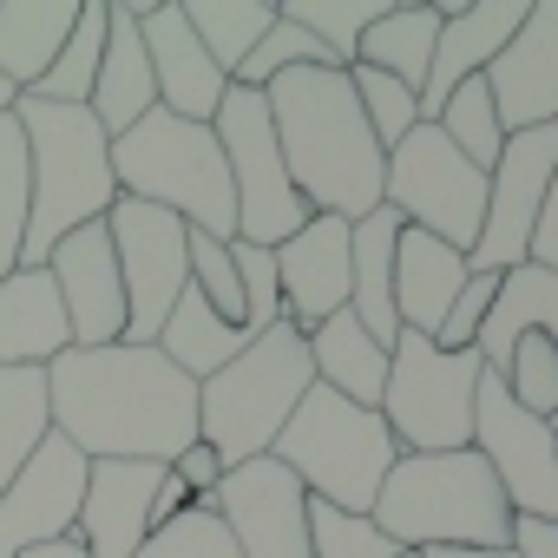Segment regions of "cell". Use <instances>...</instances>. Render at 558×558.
<instances>
[{
	"label": "cell",
	"mask_w": 558,
	"mask_h": 558,
	"mask_svg": "<svg viewBox=\"0 0 558 558\" xmlns=\"http://www.w3.org/2000/svg\"><path fill=\"white\" fill-rule=\"evenodd\" d=\"M269 460H283L303 480L310 499H329L342 512H375L381 480L395 473L401 447H395V434L375 408H355V401H342L336 388L316 381L303 395V408L290 414V427L276 434Z\"/></svg>",
	"instance_id": "52a82bcc"
},
{
	"label": "cell",
	"mask_w": 558,
	"mask_h": 558,
	"mask_svg": "<svg viewBox=\"0 0 558 558\" xmlns=\"http://www.w3.org/2000/svg\"><path fill=\"white\" fill-rule=\"evenodd\" d=\"M310 388H316L310 342L290 323H276L230 368H217L210 381H197V440L217 447L223 466L263 460L276 447V434L290 427V414L303 408Z\"/></svg>",
	"instance_id": "8992f818"
},
{
	"label": "cell",
	"mask_w": 558,
	"mask_h": 558,
	"mask_svg": "<svg viewBox=\"0 0 558 558\" xmlns=\"http://www.w3.org/2000/svg\"><path fill=\"white\" fill-rule=\"evenodd\" d=\"M532 0H434V14H440V40H434V73L421 86V119H434L447 106L453 86L480 80L499 47L519 34Z\"/></svg>",
	"instance_id": "ffe728a7"
},
{
	"label": "cell",
	"mask_w": 558,
	"mask_h": 558,
	"mask_svg": "<svg viewBox=\"0 0 558 558\" xmlns=\"http://www.w3.org/2000/svg\"><path fill=\"white\" fill-rule=\"evenodd\" d=\"M349 86H355V106H362V119H368V132H375L381 151H395L421 125V93H408L401 80H388L375 66H349Z\"/></svg>",
	"instance_id": "f35d334b"
},
{
	"label": "cell",
	"mask_w": 558,
	"mask_h": 558,
	"mask_svg": "<svg viewBox=\"0 0 558 558\" xmlns=\"http://www.w3.org/2000/svg\"><path fill=\"white\" fill-rule=\"evenodd\" d=\"M21 558H86L80 538H60V545H40V551H21Z\"/></svg>",
	"instance_id": "c3c4849f"
},
{
	"label": "cell",
	"mask_w": 558,
	"mask_h": 558,
	"mask_svg": "<svg viewBox=\"0 0 558 558\" xmlns=\"http://www.w3.org/2000/svg\"><path fill=\"white\" fill-rule=\"evenodd\" d=\"M145 14H151V0H106V53H99V80L86 99V112L106 125V138H119L145 112H158V86H151V60H145V34H138Z\"/></svg>",
	"instance_id": "7402d4cb"
},
{
	"label": "cell",
	"mask_w": 558,
	"mask_h": 558,
	"mask_svg": "<svg viewBox=\"0 0 558 558\" xmlns=\"http://www.w3.org/2000/svg\"><path fill=\"white\" fill-rule=\"evenodd\" d=\"M395 8V0H276V14L283 21H296L342 73L355 66V47H362V34L381 21Z\"/></svg>",
	"instance_id": "d6a6232c"
},
{
	"label": "cell",
	"mask_w": 558,
	"mask_h": 558,
	"mask_svg": "<svg viewBox=\"0 0 558 558\" xmlns=\"http://www.w3.org/2000/svg\"><path fill=\"white\" fill-rule=\"evenodd\" d=\"M551 178H558V125L506 132V151L486 171V217H480V236L466 250L473 276H506L525 263V243H532V223H538Z\"/></svg>",
	"instance_id": "4fadbf2b"
},
{
	"label": "cell",
	"mask_w": 558,
	"mask_h": 558,
	"mask_svg": "<svg viewBox=\"0 0 558 558\" xmlns=\"http://www.w3.org/2000/svg\"><path fill=\"white\" fill-rule=\"evenodd\" d=\"M191 290H197L223 323L250 329V316H243V283H236V263H230V243H217V236H204V230H191Z\"/></svg>",
	"instance_id": "b9f144b4"
},
{
	"label": "cell",
	"mask_w": 558,
	"mask_h": 558,
	"mask_svg": "<svg viewBox=\"0 0 558 558\" xmlns=\"http://www.w3.org/2000/svg\"><path fill=\"white\" fill-rule=\"evenodd\" d=\"M303 66H336V60H329V53H323V47H316V40L296 27V21H283V14H276V27L256 40V53L236 66V80H230V86H250V93H263L269 80L303 73Z\"/></svg>",
	"instance_id": "ab89813d"
},
{
	"label": "cell",
	"mask_w": 558,
	"mask_h": 558,
	"mask_svg": "<svg viewBox=\"0 0 558 558\" xmlns=\"http://www.w3.org/2000/svg\"><path fill=\"white\" fill-rule=\"evenodd\" d=\"M493 296H499V276H466V290H460V303L447 310V323H440V336H434V349H447V355H460V349H473V336H480V323H486V310H493Z\"/></svg>",
	"instance_id": "ee69618b"
},
{
	"label": "cell",
	"mask_w": 558,
	"mask_h": 558,
	"mask_svg": "<svg viewBox=\"0 0 558 558\" xmlns=\"http://www.w3.org/2000/svg\"><path fill=\"white\" fill-rule=\"evenodd\" d=\"M493 375L506 381V395H512L532 421L558 427V342H545V336H519L512 355H506V368H493Z\"/></svg>",
	"instance_id": "8d00e7d4"
},
{
	"label": "cell",
	"mask_w": 558,
	"mask_h": 558,
	"mask_svg": "<svg viewBox=\"0 0 558 558\" xmlns=\"http://www.w3.org/2000/svg\"><path fill=\"white\" fill-rule=\"evenodd\" d=\"M480 80H486L506 132L558 125V0H532L519 34L499 47V60Z\"/></svg>",
	"instance_id": "e0dca14e"
},
{
	"label": "cell",
	"mask_w": 558,
	"mask_h": 558,
	"mask_svg": "<svg viewBox=\"0 0 558 558\" xmlns=\"http://www.w3.org/2000/svg\"><path fill=\"white\" fill-rule=\"evenodd\" d=\"M310 558H401V545L368 519L329 499H310Z\"/></svg>",
	"instance_id": "74e56055"
},
{
	"label": "cell",
	"mask_w": 558,
	"mask_h": 558,
	"mask_svg": "<svg viewBox=\"0 0 558 558\" xmlns=\"http://www.w3.org/2000/svg\"><path fill=\"white\" fill-rule=\"evenodd\" d=\"M73 349L66 310L47 269L0 276V368H47Z\"/></svg>",
	"instance_id": "cb8c5ba5"
},
{
	"label": "cell",
	"mask_w": 558,
	"mask_h": 558,
	"mask_svg": "<svg viewBox=\"0 0 558 558\" xmlns=\"http://www.w3.org/2000/svg\"><path fill=\"white\" fill-rule=\"evenodd\" d=\"M473 453L493 466L512 519H558V434L532 421L493 368L473 395Z\"/></svg>",
	"instance_id": "7c38bea8"
},
{
	"label": "cell",
	"mask_w": 558,
	"mask_h": 558,
	"mask_svg": "<svg viewBox=\"0 0 558 558\" xmlns=\"http://www.w3.org/2000/svg\"><path fill=\"white\" fill-rule=\"evenodd\" d=\"M191 506H197V499H191V493L171 480V466H165V480H158V493H151V525H171V519L191 512Z\"/></svg>",
	"instance_id": "7dc6e473"
},
{
	"label": "cell",
	"mask_w": 558,
	"mask_h": 558,
	"mask_svg": "<svg viewBox=\"0 0 558 558\" xmlns=\"http://www.w3.org/2000/svg\"><path fill=\"white\" fill-rule=\"evenodd\" d=\"M512 558H558V519H512Z\"/></svg>",
	"instance_id": "bcb514c9"
},
{
	"label": "cell",
	"mask_w": 558,
	"mask_h": 558,
	"mask_svg": "<svg viewBox=\"0 0 558 558\" xmlns=\"http://www.w3.org/2000/svg\"><path fill=\"white\" fill-rule=\"evenodd\" d=\"M303 342H310V368H316L323 388H336V395L355 401V408H381V388H388V349H381L349 310L329 316L323 329H310Z\"/></svg>",
	"instance_id": "83f0119b"
},
{
	"label": "cell",
	"mask_w": 558,
	"mask_h": 558,
	"mask_svg": "<svg viewBox=\"0 0 558 558\" xmlns=\"http://www.w3.org/2000/svg\"><path fill=\"white\" fill-rule=\"evenodd\" d=\"M112 178H119V197L158 204L184 217L191 230L236 243V191H230V165L210 125L145 112L132 132L112 138Z\"/></svg>",
	"instance_id": "5b68a950"
},
{
	"label": "cell",
	"mask_w": 558,
	"mask_h": 558,
	"mask_svg": "<svg viewBox=\"0 0 558 558\" xmlns=\"http://www.w3.org/2000/svg\"><path fill=\"white\" fill-rule=\"evenodd\" d=\"M14 99H21V93H14L8 80H0V112H14Z\"/></svg>",
	"instance_id": "f907efd6"
},
{
	"label": "cell",
	"mask_w": 558,
	"mask_h": 558,
	"mask_svg": "<svg viewBox=\"0 0 558 558\" xmlns=\"http://www.w3.org/2000/svg\"><path fill=\"white\" fill-rule=\"evenodd\" d=\"M178 8L223 80H236V66L256 53V40L276 27V0H178Z\"/></svg>",
	"instance_id": "4dcf8cb0"
},
{
	"label": "cell",
	"mask_w": 558,
	"mask_h": 558,
	"mask_svg": "<svg viewBox=\"0 0 558 558\" xmlns=\"http://www.w3.org/2000/svg\"><path fill=\"white\" fill-rule=\"evenodd\" d=\"M427 125H440V132H447V145H453L473 171H493V165H499V151H506V125H499V112H493L486 80L453 86V93H447V106H440Z\"/></svg>",
	"instance_id": "d590c367"
},
{
	"label": "cell",
	"mask_w": 558,
	"mask_h": 558,
	"mask_svg": "<svg viewBox=\"0 0 558 558\" xmlns=\"http://www.w3.org/2000/svg\"><path fill=\"white\" fill-rule=\"evenodd\" d=\"M80 27V0H0V80L34 93Z\"/></svg>",
	"instance_id": "484cf974"
},
{
	"label": "cell",
	"mask_w": 558,
	"mask_h": 558,
	"mask_svg": "<svg viewBox=\"0 0 558 558\" xmlns=\"http://www.w3.org/2000/svg\"><path fill=\"white\" fill-rule=\"evenodd\" d=\"M223 165H230V191H236V243L256 250H283L316 210L303 204V191L290 184V165L276 151V125H269V99L250 86H230L217 119H210Z\"/></svg>",
	"instance_id": "9c48e42d"
},
{
	"label": "cell",
	"mask_w": 558,
	"mask_h": 558,
	"mask_svg": "<svg viewBox=\"0 0 558 558\" xmlns=\"http://www.w3.org/2000/svg\"><path fill=\"white\" fill-rule=\"evenodd\" d=\"M519 336L558 342V276H551V269H532V263H519V269L499 276V296H493V310H486L473 349H480L486 368H506V355H512Z\"/></svg>",
	"instance_id": "4316f807"
},
{
	"label": "cell",
	"mask_w": 558,
	"mask_h": 558,
	"mask_svg": "<svg viewBox=\"0 0 558 558\" xmlns=\"http://www.w3.org/2000/svg\"><path fill=\"white\" fill-rule=\"evenodd\" d=\"M210 512L236 538V558H310V493L283 460H243L210 493Z\"/></svg>",
	"instance_id": "5bb4252c"
},
{
	"label": "cell",
	"mask_w": 558,
	"mask_h": 558,
	"mask_svg": "<svg viewBox=\"0 0 558 558\" xmlns=\"http://www.w3.org/2000/svg\"><path fill=\"white\" fill-rule=\"evenodd\" d=\"M276 290H283V323L296 336L342 316L349 310V223L342 217H310L276 250Z\"/></svg>",
	"instance_id": "ac0fdd59"
},
{
	"label": "cell",
	"mask_w": 558,
	"mask_h": 558,
	"mask_svg": "<svg viewBox=\"0 0 558 558\" xmlns=\"http://www.w3.org/2000/svg\"><path fill=\"white\" fill-rule=\"evenodd\" d=\"M395 243H401V217L388 204L368 210L362 223H349V316L381 349H395V336H401V316H395Z\"/></svg>",
	"instance_id": "d4e9b609"
},
{
	"label": "cell",
	"mask_w": 558,
	"mask_h": 558,
	"mask_svg": "<svg viewBox=\"0 0 558 558\" xmlns=\"http://www.w3.org/2000/svg\"><path fill=\"white\" fill-rule=\"evenodd\" d=\"M47 421L86 460L171 466L197 440V381L151 342L66 349L47 362Z\"/></svg>",
	"instance_id": "6da1fadb"
},
{
	"label": "cell",
	"mask_w": 558,
	"mask_h": 558,
	"mask_svg": "<svg viewBox=\"0 0 558 558\" xmlns=\"http://www.w3.org/2000/svg\"><path fill=\"white\" fill-rule=\"evenodd\" d=\"M40 269L53 276V290H60L73 349L125 342V283H119V256H112L106 217H99V223H80L73 236H60Z\"/></svg>",
	"instance_id": "2e32d148"
},
{
	"label": "cell",
	"mask_w": 558,
	"mask_h": 558,
	"mask_svg": "<svg viewBox=\"0 0 558 558\" xmlns=\"http://www.w3.org/2000/svg\"><path fill=\"white\" fill-rule=\"evenodd\" d=\"M47 434V368H0V486L34 460Z\"/></svg>",
	"instance_id": "1f68e13d"
},
{
	"label": "cell",
	"mask_w": 558,
	"mask_h": 558,
	"mask_svg": "<svg viewBox=\"0 0 558 558\" xmlns=\"http://www.w3.org/2000/svg\"><path fill=\"white\" fill-rule=\"evenodd\" d=\"M551 434H558V427H551Z\"/></svg>",
	"instance_id": "f5cc1de1"
},
{
	"label": "cell",
	"mask_w": 558,
	"mask_h": 558,
	"mask_svg": "<svg viewBox=\"0 0 558 558\" xmlns=\"http://www.w3.org/2000/svg\"><path fill=\"white\" fill-rule=\"evenodd\" d=\"M132 558H236V538L223 532V519L210 506H191L171 525H151Z\"/></svg>",
	"instance_id": "60d3db41"
},
{
	"label": "cell",
	"mask_w": 558,
	"mask_h": 558,
	"mask_svg": "<svg viewBox=\"0 0 558 558\" xmlns=\"http://www.w3.org/2000/svg\"><path fill=\"white\" fill-rule=\"evenodd\" d=\"M250 342H256L250 329L223 323L197 290H184V296H178V310L165 316V329H158V342H151V349H158L171 368H184L191 381H210V375H217V368H230Z\"/></svg>",
	"instance_id": "f546056e"
},
{
	"label": "cell",
	"mask_w": 558,
	"mask_h": 558,
	"mask_svg": "<svg viewBox=\"0 0 558 558\" xmlns=\"http://www.w3.org/2000/svg\"><path fill=\"white\" fill-rule=\"evenodd\" d=\"M86 473H93V460L73 440L47 434L34 447V460L0 486V558H21V551L73 538L80 499H86Z\"/></svg>",
	"instance_id": "9a60e30c"
},
{
	"label": "cell",
	"mask_w": 558,
	"mask_h": 558,
	"mask_svg": "<svg viewBox=\"0 0 558 558\" xmlns=\"http://www.w3.org/2000/svg\"><path fill=\"white\" fill-rule=\"evenodd\" d=\"M401 558H414V551H401Z\"/></svg>",
	"instance_id": "816d5d0a"
},
{
	"label": "cell",
	"mask_w": 558,
	"mask_h": 558,
	"mask_svg": "<svg viewBox=\"0 0 558 558\" xmlns=\"http://www.w3.org/2000/svg\"><path fill=\"white\" fill-rule=\"evenodd\" d=\"M158 480H165V466H151V460H93L86 499H80V525H73L86 558H132L145 545Z\"/></svg>",
	"instance_id": "44dd1931"
},
{
	"label": "cell",
	"mask_w": 558,
	"mask_h": 558,
	"mask_svg": "<svg viewBox=\"0 0 558 558\" xmlns=\"http://www.w3.org/2000/svg\"><path fill=\"white\" fill-rule=\"evenodd\" d=\"M14 119H21L27 158H34V217H27L21 269H40L60 236H73L80 223H99L119 204L112 138L86 106H47L27 93L14 99Z\"/></svg>",
	"instance_id": "277c9868"
},
{
	"label": "cell",
	"mask_w": 558,
	"mask_h": 558,
	"mask_svg": "<svg viewBox=\"0 0 558 558\" xmlns=\"http://www.w3.org/2000/svg\"><path fill=\"white\" fill-rule=\"evenodd\" d=\"M99 53H106V0H80V27L66 34L60 60L47 66V80H40L27 99H47V106H86V99H93V80H99Z\"/></svg>",
	"instance_id": "e575fe53"
},
{
	"label": "cell",
	"mask_w": 558,
	"mask_h": 558,
	"mask_svg": "<svg viewBox=\"0 0 558 558\" xmlns=\"http://www.w3.org/2000/svg\"><path fill=\"white\" fill-rule=\"evenodd\" d=\"M230 263H236V283H243V316H250V336L283 323V290H276V250H256V243H230Z\"/></svg>",
	"instance_id": "7bdbcfd3"
},
{
	"label": "cell",
	"mask_w": 558,
	"mask_h": 558,
	"mask_svg": "<svg viewBox=\"0 0 558 558\" xmlns=\"http://www.w3.org/2000/svg\"><path fill=\"white\" fill-rule=\"evenodd\" d=\"M223 473H230V466H223V460H217V447H204V440H191V447L171 460V480H178L197 506H210V493L223 486Z\"/></svg>",
	"instance_id": "f6af8a7d"
},
{
	"label": "cell",
	"mask_w": 558,
	"mask_h": 558,
	"mask_svg": "<svg viewBox=\"0 0 558 558\" xmlns=\"http://www.w3.org/2000/svg\"><path fill=\"white\" fill-rule=\"evenodd\" d=\"M381 204L408 223V230H427L440 243H453L460 256L473 250L480 236V217H486V171H473L440 125H414L395 151H388V184H381Z\"/></svg>",
	"instance_id": "30bf717a"
},
{
	"label": "cell",
	"mask_w": 558,
	"mask_h": 558,
	"mask_svg": "<svg viewBox=\"0 0 558 558\" xmlns=\"http://www.w3.org/2000/svg\"><path fill=\"white\" fill-rule=\"evenodd\" d=\"M138 34H145V60H151L158 112L191 119V125H210L217 106H223V93H230V80H223L217 60L197 47L184 8H178V0H151V14L138 21Z\"/></svg>",
	"instance_id": "d6986e66"
},
{
	"label": "cell",
	"mask_w": 558,
	"mask_h": 558,
	"mask_svg": "<svg viewBox=\"0 0 558 558\" xmlns=\"http://www.w3.org/2000/svg\"><path fill=\"white\" fill-rule=\"evenodd\" d=\"M480 349H434L427 336L401 329L388 349V388H381V421L401 453H453L473 447V395H480Z\"/></svg>",
	"instance_id": "ba28073f"
},
{
	"label": "cell",
	"mask_w": 558,
	"mask_h": 558,
	"mask_svg": "<svg viewBox=\"0 0 558 558\" xmlns=\"http://www.w3.org/2000/svg\"><path fill=\"white\" fill-rule=\"evenodd\" d=\"M106 236L125 283V342H158L165 316L191 290V223L158 204L119 197L106 210Z\"/></svg>",
	"instance_id": "8fae6325"
},
{
	"label": "cell",
	"mask_w": 558,
	"mask_h": 558,
	"mask_svg": "<svg viewBox=\"0 0 558 558\" xmlns=\"http://www.w3.org/2000/svg\"><path fill=\"white\" fill-rule=\"evenodd\" d=\"M368 519L401 551H512V506L473 447L401 453Z\"/></svg>",
	"instance_id": "3957f363"
},
{
	"label": "cell",
	"mask_w": 558,
	"mask_h": 558,
	"mask_svg": "<svg viewBox=\"0 0 558 558\" xmlns=\"http://www.w3.org/2000/svg\"><path fill=\"white\" fill-rule=\"evenodd\" d=\"M414 558H512V551H414Z\"/></svg>",
	"instance_id": "681fc988"
},
{
	"label": "cell",
	"mask_w": 558,
	"mask_h": 558,
	"mask_svg": "<svg viewBox=\"0 0 558 558\" xmlns=\"http://www.w3.org/2000/svg\"><path fill=\"white\" fill-rule=\"evenodd\" d=\"M434 40H440V14H434V0H395V8L362 34L355 66H375V73L401 80L408 93H421V86H427V73H434Z\"/></svg>",
	"instance_id": "f1b7e54d"
},
{
	"label": "cell",
	"mask_w": 558,
	"mask_h": 558,
	"mask_svg": "<svg viewBox=\"0 0 558 558\" xmlns=\"http://www.w3.org/2000/svg\"><path fill=\"white\" fill-rule=\"evenodd\" d=\"M263 99H269V125H276V151L290 165V184L316 217L362 223L368 210H381L388 151L375 145L342 66L283 73L263 86Z\"/></svg>",
	"instance_id": "7a4b0ae2"
},
{
	"label": "cell",
	"mask_w": 558,
	"mask_h": 558,
	"mask_svg": "<svg viewBox=\"0 0 558 558\" xmlns=\"http://www.w3.org/2000/svg\"><path fill=\"white\" fill-rule=\"evenodd\" d=\"M27 217H34V158H27V132H21L14 112H0V276L21 269Z\"/></svg>",
	"instance_id": "836d02e7"
},
{
	"label": "cell",
	"mask_w": 558,
	"mask_h": 558,
	"mask_svg": "<svg viewBox=\"0 0 558 558\" xmlns=\"http://www.w3.org/2000/svg\"><path fill=\"white\" fill-rule=\"evenodd\" d=\"M466 276L473 269H466V256L453 243L401 223V243H395V316H401V329H414V336L434 342L440 323H447V310L466 290Z\"/></svg>",
	"instance_id": "603a6c76"
}]
</instances>
